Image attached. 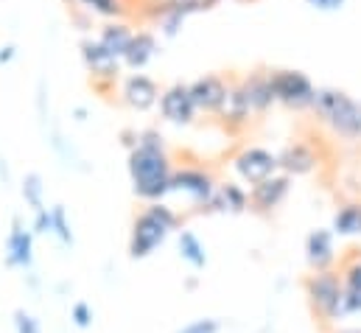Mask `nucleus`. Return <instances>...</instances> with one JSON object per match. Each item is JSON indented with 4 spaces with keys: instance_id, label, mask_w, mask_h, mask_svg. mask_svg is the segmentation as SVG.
Wrapping results in <instances>:
<instances>
[{
    "instance_id": "20e7f679",
    "label": "nucleus",
    "mask_w": 361,
    "mask_h": 333,
    "mask_svg": "<svg viewBox=\"0 0 361 333\" xmlns=\"http://www.w3.org/2000/svg\"><path fill=\"white\" fill-rule=\"evenodd\" d=\"M305 297L311 311L322 322H336L345 320V289H342V272L328 269V272H311L302 283Z\"/></svg>"
},
{
    "instance_id": "c9c22d12",
    "label": "nucleus",
    "mask_w": 361,
    "mask_h": 333,
    "mask_svg": "<svg viewBox=\"0 0 361 333\" xmlns=\"http://www.w3.org/2000/svg\"><path fill=\"white\" fill-rule=\"evenodd\" d=\"M73 115H76V121H79V123H82V121H87V109H85V107H76V109H73Z\"/></svg>"
},
{
    "instance_id": "5701e85b",
    "label": "nucleus",
    "mask_w": 361,
    "mask_h": 333,
    "mask_svg": "<svg viewBox=\"0 0 361 333\" xmlns=\"http://www.w3.org/2000/svg\"><path fill=\"white\" fill-rule=\"evenodd\" d=\"M73 11H85L87 17H98L104 23L109 20H126L129 14V0H65Z\"/></svg>"
},
{
    "instance_id": "f704fd0d",
    "label": "nucleus",
    "mask_w": 361,
    "mask_h": 333,
    "mask_svg": "<svg viewBox=\"0 0 361 333\" xmlns=\"http://www.w3.org/2000/svg\"><path fill=\"white\" fill-rule=\"evenodd\" d=\"M14 56H17V48L14 45H0V65H8Z\"/></svg>"
},
{
    "instance_id": "e433bc0d",
    "label": "nucleus",
    "mask_w": 361,
    "mask_h": 333,
    "mask_svg": "<svg viewBox=\"0 0 361 333\" xmlns=\"http://www.w3.org/2000/svg\"><path fill=\"white\" fill-rule=\"evenodd\" d=\"M241 3H255V0H241Z\"/></svg>"
},
{
    "instance_id": "a211bd4d",
    "label": "nucleus",
    "mask_w": 361,
    "mask_h": 333,
    "mask_svg": "<svg viewBox=\"0 0 361 333\" xmlns=\"http://www.w3.org/2000/svg\"><path fill=\"white\" fill-rule=\"evenodd\" d=\"M277 163H280V174H286V176H305L317 168L319 157H317L311 143L291 140L277 152Z\"/></svg>"
},
{
    "instance_id": "473e14b6",
    "label": "nucleus",
    "mask_w": 361,
    "mask_h": 333,
    "mask_svg": "<svg viewBox=\"0 0 361 333\" xmlns=\"http://www.w3.org/2000/svg\"><path fill=\"white\" fill-rule=\"evenodd\" d=\"M311 8H317V11H339L348 0H305Z\"/></svg>"
},
{
    "instance_id": "c756f323",
    "label": "nucleus",
    "mask_w": 361,
    "mask_h": 333,
    "mask_svg": "<svg viewBox=\"0 0 361 333\" xmlns=\"http://www.w3.org/2000/svg\"><path fill=\"white\" fill-rule=\"evenodd\" d=\"M221 331V322L213 320V317H202V320H190L188 325H182L177 333H219Z\"/></svg>"
},
{
    "instance_id": "aec40b11",
    "label": "nucleus",
    "mask_w": 361,
    "mask_h": 333,
    "mask_svg": "<svg viewBox=\"0 0 361 333\" xmlns=\"http://www.w3.org/2000/svg\"><path fill=\"white\" fill-rule=\"evenodd\" d=\"M342 289H345V320L361 314V252H353L342 263Z\"/></svg>"
},
{
    "instance_id": "f03ea898",
    "label": "nucleus",
    "mask_w": 361,
    "mask_h": 333,
    "mask_svg": "<svg viewBox=\"0 0 361 333\" xmlns=\"http://www.w3.org/2000/svg\"><path fill=\"white\" fill-rule=\"evenodd\" d=\"M171 233H180V213L169 202H152L146 205L129 230V258L146 260L160 250Z\"/></svg>"
},
{
    "instance_id": "6ab92c4d",
    "label": "nucleus",
    "mask_w": 361,
    "mask_h": 333,
    "mask_svg": "<svg viewBox=\"0 0 361 333\" xmlns=\"http://www.w3.org/2000/svg\"><path fill=\"white\" fill-rule=\"evenodd\" d=\"M250 210V190L238 182H219L210 205L204 213H224V216H238Z\"/></svg>"
},
{
    "instance_id": "2f4dec72",
    "label": "nucleus",
    "mask_w": 361,
    "mask_h": 333,
    "mask_svg": "<svg viewBox=\"0 0 361 333\" xmlns=\"http://www.w3.org/2000/svg\"><path fill=\"white\" fill-rule=\"evenodd\" d=\"M31 230H34V236H51V233H54V222H51V207H48V205L34 213Z\"/></svg>"
},
{
    "instance_id": "393cba45",
    "label": "nucleus",
    "mask_w": 361,
    "mask_h": 333,
    "mask_svg": "<svg viewBox=\"0 0 361 333\" xmlns=\"http://www.w3.org/2000/svg\"><path fill=\"white\" fill-rule=\"evenodd\" d=\"M177 252H180V258L190 269H204L207 266V250L199 241V236L190 233V230H180L177 233Z\"/></svg>"
},
{
    "instance_id": "412c9836",
    "label": "nucleus",
    "mask_w": 361,
    "mask_h": 333,
    "mask_svg": "<svg viewBox=\"0 0 361 333\" xmlns=\"http://www.w3.org/2000/svg\"><path fill=\"white\" fill-rule=\"evenodd\" d=\"M241 84H244V92H247L250 107H252L255 115L269 112L271 107L277 104V101H274V92H271L269 71H252V73H247V76L241 79Z\"/></svg>"
},
{
    "instance_id": "423d86ee",
    "label": "nucleus",
    "mask_w": 361,
    "mask_h": 333,
    "mask_svg": "<svg viewBox=\"0 0 361 333\" xmlns=\"http://www.w3.org/2000/svg\"><path fill=\"white\" fill-rule=\"evenodd\" d=\"M216 188H219V182H216L213 171H207L204 166H174L171 193L185 196L190 202L193 213H204Z\"/></svg>"
},
{
    "instance_id": "9b49d317",
    "label": "nucleus",
    "mask_w": 361,
    "mask_h": 333,
    "mask_svg": "<svg viewBox=\"0 0 361 333\" xmlns=\"http://www.w3.org/2000/svg\"><path fill=\"white\" fill-rule=\"evenodd\" d=\"M252 107H250V98H247V92H244V84L241 79H230L227 84V92H224V101H221V107H219V112H216V118H219V123L224 126V129H230V132H238V129H244L250 121H252Z\"/></svg>"
},
{
    "instance_id": "9d476101",
    "label": "nucleus",
    "mask_w": 361,
    "mask_h": 333,
    "mask_svg": "<svg viewBox=\"0 0 361 333\" xmlns=\"http://www.w3.org/2000/svg\"><path fill=\"white\" fill-rule=\"evenodd\" d=\"M160 92L163 87L146 73H129L118 84V98L123 107L135 109V112H149L160 104Z\"/></svg>"
},
{
    "instance_id": "39448f33",
    "label": "nucleus",
    "mask_w": 361,
    "mask_h": 333,
    "mask_svg": "<svg viewBox=\"0 0 361 333\" xmlns=\"http://www.w3.org/2000/svg\"><path fill=\"white\" fill-rule=\"evenodd\" d=\"M79 54H82V62H85V68H87V73H90L92 87H95L98 92H112V90L121 84L126 68H123V62H121L115 54H109V51L98 42V37H92V34L82 37Z\"/></svg>"
},
{
    "instance_id": "a878e982",
    "label": "nucleus",
    "mask_w": 361,
    "mask_h": 333,
    "mask_svg": "<svg viewBox=\"0 0 361 333\" xmlns=\"http://www.w3.org/2000/svg\"><path fill=\"white\" fill-rule=\"evenodd\" d=\"M20 193H23V199H25V205L31 207V213H37V210L45 207V185H42V176H39L37 171H31V174L23 176Z\"/></svg>"
},
{
    "instance_id": "b1692460",
    "label": "nucleus",
    "mask_w": 361,
    "mask_h": 333,
    "mask_svg": "<svg viewBox=\"0 0 361 333\" xmlns=\"http://www.w3.org/2000/svg\"><path fill=\"white\" fill-rule=\"evenodd\" d=\"M334 236L339 238H359L361 236V202H348L334 213L331 222Z\"/></svg>"
},
{
    "instance_id": "7c9ffc66",
    "label": "nucleus",
    "mask_w": 361,
    "mask_h": 333,
    "mask_svg": "<svg viewBox=\"0 0 361 333\" xmlns=\"http://www.w3.org/2000/svg\"><path fill=\"white\" fill-rule=\"evenodd\" d=\"M71 320H73V325H76V328L87 331V328L92 325V308H90V303H85V300L73 303V308H71Z\"/></svg>"
},
{
    "instance_id": "4468645a",
    "label": "nucleus",
    "mask_w": 361,
    "mask_h": 333,
    "mask_svg": "<svg viewBox=\"0 0 361 333\" xmlns=\"http://www.w3.org/2000/svg\"><path fill=\"white\" fill-rule=\"evenodd\" d=\"M305 263L311 272H328L336 269V236L334 230L317 227L305 238Z\"/></svg>"
},
{
    "instance_id": "f257e3e1",
    "label": "nucleus",
    "mask_w": 361,
    "mask_h": 333,
    "mask_svg": "<svg viewBox=\"0 0 361 333\" xmlns=\"http://www.w3.org/2000/svg\"><path fill=\"white\" fill-rule=\"evenodd\" d=\"M126 171L132 182V193L152 205L166 202L171 196V176H174V160L169 155L166 135L157 126H146L137 132V146L126 155Z\"/></svg>"
},
{
    "instance_id": "7ed1b4c3",
    "label": "nucleus",
    "mask_w": 361,
    "mask_h": 333,
    "mask_svg": "<svg viewBox=\"0 0 361 333\" xmlns=\"http://www.w3.org/2000/svg\"><path fill=\"white\" fill-rule=\"evenodd\" d=\"M311 109L334 135L345 140L361 138V101H356L350 92L339 87H317Z\"/></svg>"
},
{
    "instance_id": "c85d7f7f",
    "label": "nucleus",
    "mask_w": 361,
    "mask_h": 333,
    "mask_svg": "<svg viewBox=\"0 0 361 333\" xmlns=\"http://www.w3.org/2000/svg\"><path fill=\"white\" fill-rule=\"evenodd\" d=\"M14 331L17 333H42L39 328V320L34 314H28L25 308H17L14 311Z\"/></svg>"
},
{
    "instance_id": "4be33fe9",
    "label": "nucleus",
    "mask_w": 361,
    "mask_h": 333,
    "mask_svg": "<svg viewBox=\"0 0 361 333\" xmlns=\"http://www.w3.org/2000/svg\"><path fill=\"white\" fill-rule=\"evenodd\" d=\"M95 37H98V42H101L109 54H115V56L123 62V54H126L132 37H135V28H132L126 20H109V23H104V25L98 28Z\"/></svg>"
},
{
    "instance_id": "bb28decb",
    "label": "nucleus",
    "mask_w": 361,
    "mask_h": 333,
    "mask_svg": "<svg viewBox=\"0 0 361 333\" xmlns=\"http://www.w3.org/2000/svg\"><path fill=\"white\" fill-rule=\"evenodd\" d=\"M51 222H54V238H59V244L65 247H73V227H71V219H68V210L65 205H51Z\"/></svg>"
},
{
    "instance_id": "ddd939ff",
    "label": "nucleus",
    "mask_w": 361,
    "mask_h": 333,
    "mask_svg": "<svg viewBox=\"0 0 361 333\" xmlns=\"http://www.w3.org/2000/svg\"><path fill=\"white\" fill-rule=\"evenodd\" d=\"M34 230H25L23 219H11V230L6 236V266L11 269H31L34 263Z\"/></svg>"
},
{
    "instance_id": "0eeeda50",
    "label": "nucleus",
    "mask_w": 361,
    "mask_h": 333,
    "mask_svg": "<svg viewBox=\"0 0 361 333\" xmlns=\"http://www.w3.org/2000/svg\"><path fill=\"white\" fill-rule=\"evenodd\" d=\"M269 82L277 104H283L288 109H311L317 87L302 71L277 68V71H269Z\"/></svg>"
},
{
    "instance_id": "72a5a7b5",
    "label": "nucleus",
    "mask_w": 361,
    "mask_h": 333,
    "mask_svg": "<svg viewBox=\"0 0 361 333\" xmlns=\"http://www.w3.org/2000/svg\"><path fill=\"white\" fill-rule=\"evenodd\" d=\"M137 132H140V129H132V126H129V129H121V146H123L126 152H132V149L137 146Z\"/></svg>"
},
{
    "instance_id": "1a4fd4ad",
    "label": "nucleus",
    "mask_w": 361,
    "mask_h": 333,
    "mask_svg": "<svg viewBox=\"0 0 361 333\" xmlns=\"http://www.w3.org/2000/svg\"><path fill=\"white\" fill-rule=\"evenodd\" d=\"M233 171L238 174L241 182H247L250 188L269 179L274 174H280V163L277 155L264 149V146H247L233 157Z\"/></svg>"
},
{
    "instance_id": "cd10ccee",
    "label": "nucleus",
    "mask_w": 361,
    "mask_h": 333,
    "mask_svg": "<svg viewBox=\"0 0 361 333\" xmlns=\"http://www.w3.org/2000/svg\"><path fill=\"white\" fill-rule=\"evenodd\" d=\"M169 3H174L177 8H180L185 17H190V14H204V11H213L221 0H169Z\"/></svg>"
},
{
    "instance_id": "f8f14e48",
    "label": "nucleus",
    "mask_w": 361,
    "mask_h": 333,
    "mask_svg": "<svg viewBox=\"0 0 361 333\" xmlns=\"http://www.w3.org/2000/svg\"><path fill=\"white\" fill-rule=\"evenodd\" d=\"M288 190H291V176L274 174V176L250 188V210L261 213V216H269V213H274L286 202Z\"/></svg>"
},
{
    "instance_id": "dca6fc26",
    "label": "nucleus",
    "mask_w": 361,
    "mask_h": 333,
    "mask_svg": "<svg viewBox=\"0 0 361 333\" xmlns=\"http://www.w3.org/2000/svg\"><path fill=\"white\" fill-rule=\"evenodd\" d=\"M160 54V37L154 28H135V37L123 54V68L132 73H140L152 65V59Z\"/></svg>"
},
{
    "instance_id": "6e6552de",
    "label": "nucleus",
    "mask_w": 361,
    "mask_h": 333,
    "mask_svg": "<svg viewBox=\"0 0 361 333\" xmlns=\"http://www.w3.org/2000/svg\"><path fill=\"white\" fill-rule=\"evenodd\" d=\"M160 118L171 126H190L196 118H199V109L193 104V95H190V82H174L169 87H163L160 92Z\"/></svg>"
},
{
    "instance_id": "f3484780",
    "label": "nucleus",
    "mask_w": 361,
    "mask_h": 333,
    "mask_svg": "<svg viewBox=\"0 0 361 333\" xmlns=\"http://www.w3.org/2000/svg\"><path fill=\"white\" fill-rule=\"evenodd\" d=\"M227 84L230 79L219 76V73H204L199 79L190 82V95H193V104L199 109V115H216L221 101H224V92H227Z\"/></svg>"
},
{
    "instance_id": "2eb2a0df",
    "label": "nucleus",
    "mask_w": 361,
    "mask_h": 333,
    "mask_svg": "<svg viewBox=\"0 0 361 333\" xmlns=\"http://www.w3.org/2000/svg\"><path fill=\"white\" fill-rule=\"evenodd\" d=\"M143 14L149 17L152 28H154L160 37H166V40L180 37L185 23H188V17L182 14L174 3H169V0H146V3H143Z\"/></svg>"
}]
</instances>
